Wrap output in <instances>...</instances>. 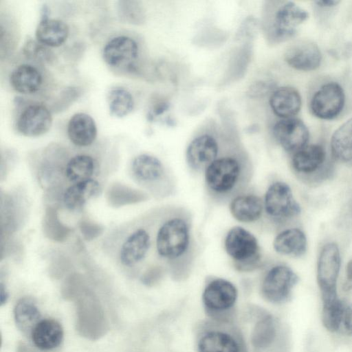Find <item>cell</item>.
Listing matches in <instances>:
<instances>
[{"label":"cell","instance_id":"6da1fadb","mask_svg":"<svg viewBox=\"0 0 352 352\" xmlns=\"http://www.w3.org/2000/svg\"><path fill=\"white\" fill-rule=\"evenodd\" d=\"M192 223L190 212L184 207L170 206L160 211L155 252L162 266L177 280L188 277L198 254Z\"/></svg>","mask_w":352,"mask_h":352},{"label":"cell","instance_id":"7a4b0ae2","mask_svg":"<svg viewBox=\"0 0 352 352\" xmlns=\"http://www.w3.org/2000/svg\"><path fill=\"white\" fill-rule=\"evenodd\" d=\"M253 174L252 162L245 154L220 155L203 173L206 193L213 202L225 204L246 190Z\"/></svg>","mask_w":352,"mask_h":352},{"label":"cell","instance_id":"3957f363","mask_svg":"<svg viewBox=\"0 0 352 352\" xmlns=\"http://www.w3.org/2000/svg\"><path fill=\"white\" fill-rule=\"evenodd\" d=\"M266 8L263 21L265 34L269 42L279 43L292 38L309 13L292 1H272Z\"/></svg>","mask_w":352,"mask_h":352},{"label":"cell","instance_id":"277c9868","mask_svg":"<svg viewBox=\"0 0 352 352\" xmlns=\"http://www.w3.org/2000/svg\"><path fill=\"white\" fill-rule=\"evenodd\" d=\"M224 248L234 268L242 272L254 271L262 265V253L256 237L239 226L231 228L224 239Z\"/></svg>","mask_w":352,"mask_h":352},{"label":"cell","instance_id":"5b68a950","mask_svg":"<svg viewBox=\"0 0 352 352\" xmlns=\"http://www.w3.org/2000/svg\"><path fill=\"white\" fill-rule=\"evenodd\" d=\"M131 169L135 179L155 197L164 198L175 193L176 182L173 174L157 157L139 155L133 160Z\"/></svg>","mask_w":352,"mask_h":352},{"label":"cell","instance_id":"8992f818","mask_svg":"<svg viewBox=\"0 0 352 352\" xmlns=\"http://www.w3.org/2000/svg\"><path fill=\"white\" fill-rule=\"evenodd\" d=\"M263 199V215L274 223H285L298 216L301 210L290 186L282 181L271 183Z\"/></svg>","mask_w":352,"mask_h":352},{"label":"cell","instance_id":"52a82bcc","mask_svg":"<svg viewBox=\"0 0 352 352\" xmlns=\"http://www.w3.org/2000/svg\"><path fill=\"white\" fill-rule=\"evenodd\" d=\"M298 281L297 274L288 266L278 264L270 267L265 273L261 284V294L272 303H283L291 297Z\"/></svg>","mask_w":352,"mask_h":352},{"label":"cell","instance_id":"ba28073f","mask_svg":"<svg viewBox=\"0 0 352 352\" xmlns=\"http://www.w3.org/2000/svg\"><path fill=\"white\" fill-rule=\"evenodd\" d=\"M237 296V289L232 283L224 278H215L206 284L202 294V301L206 311L212 318L219 319L233 308Z\"/></svg>","mask_w":352,"mask_h":352},{"label":"cell","instance_id":"9c48e42d","mask_svg":"<svg viewBox=\"0 0 352 352\" xmlns=\"http://www.w3.org/2000/svg\"><path fill=\"white\" fill-rule=\"evenodd\" d=\"M198 352H244L241 336L220 324H206L199 336Z\"/></svg>","mask_w":352,"mask_h":352},{"label":"cell","instance_id":"30bf717a","mask_svg":"<svg viewBox=\"0 0 352 352\" xmlns=\"http://www.w3.org/2000/svg\"><path fill=\"white\" fill-rule=\"evenodd\" d=\"M345 104V94L336 82L322 85L313 95L309 103L311 113L322 120H332L342 112Z\"/></svg>","mask_w":352,"mask_h":352},{"label":"cell","instance_id":"8fae6325","mask_svg":"<svg viewBox=\"0 0 352 352\" xmlns=\"http://www.w3.org/2000/svg\"><path fill=\"white\" fill-rule=\"evenodd\" d=\"M340 254L334 243L324 245L319 254L317 280L322 298L337 294L336 284L340 269Z\"/></svg>","mask_w":352,"mask_h":352},{"label":"cell","instance_id":"7c38bea8","mask_svg":"<svg viewBox=\"0 0 352 352\" xmlns=\"http://www.w3.org/2000/svg\"><path fill=\"white\" fill-rule=\"evenodd\" d=\"M220 155L217 140L209 134H203L191 140L186 151V161L190 171L203 173L206 168Z\"/></svg>","mask_w":352,"mask_h":352},{"label":"cell","instance_id":"4fadbf2b","mask_svg":"<svg viewBox=\"0 0 352 352\" xmlns=\"http://www.w3.org/2000/svg\"><path fill=\"white\" fill-rule=\"evenodd\" d=\"M273 134L280 146L294 153L307 145L309 130L305 123L296 118L282 119L273 127Z\"/></svg>","mask_w":352,"mask_h":352},{"label":"cell","instance_id":"5bb4252c","mask_svg":"<svg viewBox=\"0 0 352 352\" xmlns=\"http://www.w3.org/2000/svg\"><path fill=\"white\" fill-rule=\"evenodd\" d=\"M285 62L292 68L304 72L316 69L320 65L322 54L318 45L310 40H300L285 51Z\"/></svg>","mask_w":352,"mask_h":352},{"label":"cell","instance_id":"9a60e30c","mask_svg":"<svg viewBox=\"0 0 352 352\" xmlns=\"http://www.w3.org/2000/svg\"><path fill=\"white\" fill-rule=\"evenodd\" d=\"M52 124V117L49 109L42 104H32L21 113L16 128L25 136L37 137L47 133Z\"/></svg>","mask_w":352,"mask_h":352},{"label":"cell","instance_id":"2e32d148","mask_svg":"<svg viewBox=\"0 0 352 352\" xmlns=\"http://www.w3.org/2000/svg\"><path fill=\"white\" fill-rule=\"evenodd\" d=\"M325 162L324 148L318 144H309L293 153L292 167L296 173L302 175V177L313 175L318 176V172H323Z\"/></svg>","mask_w":352,"mask_h":352},{"label":"cell","instance_id":"e0dca14e","mask_svg":"<svg viewBox=\"0 0 352 352\" xmlns=\"http://www.w3.org/2000/svg\"><path fill=\"white\" fill-rule=\"evenodd\" d=\"M229 209L232 217L239 222L255 223L263 215V199L259 195L245 190L231 199Z\"/></svg>","mask_w":352,"mask_h":352},{"label":"cell","instance_id":"ac0fdd59","mask_svg":"<svg viewBox=\"0 0 352 352\" xmlns=\"http://www.w3.org/2000/svg\"><path fill=\"white\" fill-rule=\"evenodd\" d=\"M152 245L149 231L140 228L126 239L120 251V260L125 266H132L143 261Z\"/></svg>","mask_w":352,"mask_h":352},{"label":"cell","instance_id":"d6986e66","mask_svg":"<svg viewBox=\"0 0 352 352\" xmlns=\"http://www.w3.org/2000/svg\"><path fill=\"white\" fill-rule=\"evenodd\" d=\"M102 55L105 62L112 67L131 65L138 55V46L131 37L119 36L104 46Z\"/></svg>","mask_w":352,"mask_h":352},{"label":"cell","instance_id":"ffe728a7","mask_svg":"<svg viewBox=\"0 0 352 352\" xmlns=\"http://www.w3.org/2000/svg\"><path fill=\"white\" fill-rule=\"evenodd\" d=\"M270 105L274 113L283 118H294L302 105L300 94L294 87H281L271 93Z\"/></svg>","mask_w":352,"mask_h":352},{"label":"cell","instance_id":"44dd1931","mask_svg":"<svg viewBox=\"0 0 352 352\" xmlns=\"http://www.w3.org/2000/svg\"><path fill=\"white\" fill-rule=\"evenodd\" d=\"M30 336L38 349L50 351L62 343L64 332L59 322L52 318H43L35 326Z\"/></svg>","mask_w":352,"mask_h":352},{"label":"cell","instance_id":"7402d4cb","mask_svg":"<svg viewBox=\"0 0 352 352\" xmlns=\"http://www.w3.org/2000/svg\"><path fill=\"white\" fill-rule=\"evenodd\" d=\"M67 134L71 142L78 146L91 145L97 135L94 120L88 114L78 113L69 120Z\"/></svg>","mask_w":352,"mask_h":352},{"label":"cell","instance_id":"603a6c76","mask_svg":"<svg viewBox=\"0 0 352 352\" xmlns=\"http://www.w3.org/2000/svg\"><path fill=\"white\" fill-rule=\"evenodd\" d=\"M273 248L278 254L299 257L307 250V239L304 232L296 228L280 231L273 241Z\"/></svg>","mask_w":352,"mask_h":352},{"label":"cell","instance_id":"cb8c5ba5","mask_svg":"<svg viewBox=\"0 0 352 352\" xmlns=\"http://www.w3.org/2000/svg\"><path fill=\"white\" fill-rule=\"evenodd\" d=\"M100 185L95 179H88L68 187L63 195L65 206L72 210L81 208L90 198L100 192Z\"/></svg>","mask_w":352,"mask_h":352},{"label":"cell","instance_id":"d4e9b609","mask_svg":"<svg viewBox=\"0 0 352 352\" xmlns=\"http://www.w3.org/2000/svg\"><path fill=\"white\" fill-rule=\"evenodd\" d=\"M69 30L63 21L54 19L41 20L36 29V37L45 46L58 47L67 38Z\"/></svg>","mask_w":352,"mask_h":352},{"label":"cell","instance_id":"484cf974","mask_svg":"<svg viewBox=\"0 0 352 352\" xmlns=\"http://www.w3.org/2000/svg\"><path fill=\"white\" fill-rule=\"evenodd\" d=\"M10 82L13 89L21 94H32L38 91L42 84V76L34 66L23 64L11 73Z\"/></svg>","mask_w":352,"mask_h":352},{"label":"cell","instance_id":"4316f807","mask_svg":"<svg viewBox=\"0 0 352 352\" xmlns=\"http://www.w3.org/2000/svg\"><path fill=\"white\" fill-rule=\"evenodd\" d=\"M331 151L337 161L352 164V118L333 133L331 140Z\"/></svg>","mask_w":352,"mask_h":352},{"label":"cell","instance_id":"83f0119b","mask_svg":"<svg viewBox=\"0 0 352 352\" xmlns=\"http://www.w3.org/2000/svg\"><path fill=\"white\" fill-rule=\"evenodd\" d=\"M14 317L17 327L24 333L30 335L42 320L36 302L32 298L28 296L17 301L14 308Z\"/></svg>","mask_w":352,"mask_h":352},{"label":"cell","instance_id":"f1b7e54d","mask_svg":"<svg viewBox=\"0 0 352 352\" xmlns=\"http://www.w3.org/2000/svg\"><path fill=\"white\" fill-rule=\"evenodd\" d=\"M277 335L275 319L270 314H265L256 323L252 334L251 342L257 351H264L272 346Z\"/></svg>","mask_w":352,"mask_h":352},{"label":"cell","instance_id":"f546056e","mask_svg":"<svg viewBox=\"0 0 352 352\" xmlns=\"http://www.w3.org/2000/svg\"><path fill=\"white\" fill-rule=\"evenodd\" d=\"M322 321L324 327L329 331H338L341 325L346 305L338 295L322 298Z\"/></svg>","mask_w":352,"mask_h":352},{"label":"cell","instance_id":"4dcf8cb0","mask_svg":"<svg viewBox=\"0 0 352 352\" xmlns=\"http://www.w3.org/2000/svg\"><path fill=\"white\" fill-rule=\"evenodd\" d=\"M95 170L96 162L92 157L87 155H77L66 164L65 175L69 181L77 183L91 179Z\"/></svg>","mask_w":352,"mask_h":352},{"label":"cell","instance_id":"1f68e13d","mask_svg":"<svg viewBox=\"0 0 352 352\" xmlns=\"http://www.w3.org/2000/svg\"><path fill=\"white\" fill-rule=\"evenodd\" d=\"M110 113L117 118L126 116L132 111L134 101L131 93L123 87H115L108 94Z\"/></svg>","mask_w":352,"mask_h":352},{"label":"cell","instance_id":"d6a6232c","mask_svg":"<svg viewBox=\"0 0 352 352\" xmlns=\"http://www.w3.org/2000/svg\"><path fill=\"white\" fill-rule=\"evenodd\" d=\"M43 230L46 236L56 241H65L71 232V229L59 220L56 210L51 206L45 209Z\"/></svg>","mask_w":352,"mask_h":352},{"label":"cell","instance_id":"836d02e7","mask_svg":"<svg viewBox=\"0 0 352 352\" xmlns=\"http://www.w3.org/2000/svg\"><path fill=\"white\" fill-rule=\"evenodd\" d=\"M109 203L114 206H120L129 204L145 201L147 194L131 188L122 184H115L109 188L107 194Z\"/></svg>","mask_w":352,"mask_h":352},{"label":"cell","instance_id":"e575fe53","mask_svg":"<svg viewBox=\"0 0 352 352\" xmlns=\"http://www.w3.org/2000/svg\"><path fill=\"white\" fill-rule=\"evenodd\" d=\"M118 12L121 20L135 25L145 21V12L141 3L137 1H120Z\"/></svg>","mask_w":352,"mask_h":352},{"label":"cell","instance_id":"d590c367","mask_svg":"<svg viewBox=\"0 0 352 352\" xmlns=\"http://www.w3.org/2000/svg\"><path fill=\"white\" fill-rule=\"evenodd\" d=\"M23 52L28 58L41 63L50 62L53 55L45 45L32 40H29L25 43Z\"/></svg>","mask_w":352,"mask_h":352},{"label":"cell","instance_id":"8d00e7d4","mask_svg":"<svg viewBox=\"0 0 352 352\" xmlns=\"http://www.w3.org/2000/svg\"><path fill=\"white\" fill-rule=\"evenodd\" d=\"M272 81L259 80L252 84L248 89V94L251 98H261L275 89Z\"/></svg>","mask_w":352,"mask_h":352},{"label":"cell","instance_id":"74e56055","mask_svg":"<svg viewBox=\"0 0 352 352\" xmlns=\"http://www.w3.org/2000/svg\"><path fill=\"white\" fill-rule=\"evenodd\" d=\"M80 232L86 240H92L98 236L103 231L102 227L87 219L80 222Z\"/></svg>","mask_w":352,"mask_h":352},{"label":"cell","instance_id":"f35d334b","mask_svg":"<svg viewBox=\"0 0 352 352\" xmlns=\"http://www.w3.org/2000/svg\"><path fill=\"white\" fill-rule=\"evenodd\" d=\"M166 270L160 265H151L144 273L142 276V282L147 285H152L157 283L164 274Z\"/></svg>","mask_w":352,"mask_h":352},{"label":"cell","instance_id":"ab89813d","mask_svg":"<svg viewBox=\"0 0 352 352\" xmlns=\"http://www.w3.org/2000/svg\"><path fill=\"white\" fill-rule=\"evenodd\" d=\"M342 325L343 326L345 332L347 334L352 336V304L346 305Z\"/></svg>","mask_w":352,"mask_h":352},{"label":"cell","instance_id":"60d3db41","mask_svg":"<svg viewBox=\"0 0 352 352\" xmlns=\"http://www.w3.org/2000/svg\"><path fill=\"white\" fill-rule=\"evenodd\" d=\"M352 288V260L350 261L346 267V280L344 289L349 290Z\"/></svg>","mask_w":352,"mask_h":352},{"label":"cell","instance_id":"b9f144b4","mask_svg":"<svg viewBox=\"0 0 352 352\" xmlns=\"http://www.w3.org/2000/svg\"><path fill=\"white\" fill-rule=\"evenodd\" d=\"M340 3L339 1L327 0V1H316L315 3L320 8H332L337 6Z\"/></svg>","mask_w":352,"mask_h":352},{"label":"cell","instance_id":"7bdbcfd3","mask_svg":"<svg viewBox=\"0 0 352 352\" xmlns=\"http://www.w3.org/2000/svg\"><path fill=\"white\" fill-rule=\"evenodd\" d=\"M8 298V293L3 283L0 284V302L1 305H3Z\"/></svg>","mask_w":352,"mask_h":352}]
</instances>
